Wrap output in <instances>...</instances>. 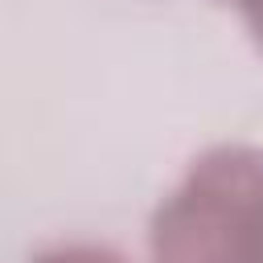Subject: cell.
Returning a JSON list of instances; mask_svg holds the SVG:
<instances>
[{
	"label": "cell",
	"instance_id": "6da1fadb",
	"mask_svg": "<svg viewBox=\"0 0 263 263\" xmlns=\"http://www.w3.org/2000/svg\"><path fill=\"white\" fill-rule=\"evenodd\" d=\"M263 218V152L226 144L193 160L185 185L152 218L156 263H251Z\"/></svg>",
	"mask_w": 263,
	"mask_h": 263
},
{
	"label": "cell",
	"instance_id": "7a4b0ae2",
	"mask_svg": "<svg viewBox=\"0 0 263 263\" xmlns=\"http://www.w3.org/2000/svg\"><path fill=\"white\" fill-rule=\"evenodd\" d=\"M33 263H127L123 255H115L111 247H95V242H66V247H49L41 251Z\"/></svg>",
	"mask_w": 263,
	"mask_h": 263
},
{
	"label": "cell",
	"instance_id": "3957f363",
	"mask_svg": "<svg viewBox=\"0 0 263 263\" xmlns=\"http://www.w3.org/2000/svg\"><path fill=\"white\" fill-rule=\"evenodd\" d=\"M242 12H247V21H251V29H255V37L263 41V0H234Z\"/></svg>",
	"mask_w": 263,
	"mask_h": 263
},
{
	"label": "cell",
	"instance_id": "277c9868",
	"mask_svg": "<svg viewBox=\"0 0 263 263\" xmlns=\"http://www.w3.org/2000/svg\"><path fill=\"white\" fill-rule=\"evenodd\" d=\"M251 263H263V218H259L255 238H251Z\"/></svg>",
	"mask_w": 263,
	"mask_h": 263
}]
</instances>
